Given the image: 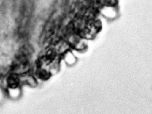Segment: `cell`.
I'll list each match as a JSON object with an SVG mask.
<instances>
[{"label": "cell", "mask_w": 152, "mask_h": 114, "mask_svg": "<svg viewBox=\"0 0 152 114\" xmlns=\"http://www.w3.org/2000/svg\"><path fill=\"white\" fill-rule=\"evenodd\" d=\"M64 61L68 65H73L76 62V59L72 52L68 51L65 54Z\"/></svg>", "instance_id": "6da1fadb"}, {"label": "cell", "mask_w": 152, "mask_h": 114, "mask_svg": "<svg viewBox=\"0 0 152 114\" xmlns=\"http://www.w3.org/2000/svg\"><path fill=\"white\" fill-rule=\"evenodd\" d=\"M9 96L12 98H17L20 94V90L18 87H14V88H10L8 89Z\"/></svg>", "instance_id": "7a4b0ae2"}, {"label": "cell", "mask_w": 152, "mask_h": 114, "mask_svg": "<svg viewBox=\"0 0 152 114\" xmlns=\"http://www.w3.org/2000/svg\"><path fill=\"white\" fill-rule=\"evenodd\" d=\"M103 13L106 16H111L112 17L113 15H115V12L111 8L107 7L103 10Z\"/></svg>", "instance_id": "3957f363"}]
</instances>
